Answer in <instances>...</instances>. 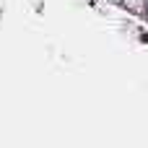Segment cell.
<instances>
[{
    "mask_svg": "<svg viewBox=\"0 0 148 148\" xmlns=\"http://www.w3.org/2000/svg\"><path fill=\"white\" fill-rule=\"evenodd\" d=\"M122 8L135 13V16H146V8H148V0H122Z\"/></svg>",
    "mask_w": 148,
    "mask_h": 148,
    "instance_id": "1",
    "label": "cell"
},
{
    "mask_svg": "<svg viewBox=\"0 0 148 148\" xmlns=\"http://www.w3.org/2000/svg\"><path fill=\"white\" fill-rule=\"evenodd\" d=\"M107 3H112V5H122V0H107Z\"/></svg>",
    "mask_w": 148,
    "mask_h": 148,
    "instance_id": "2",
    "label": "cell"
},
{
    "mask_svg": "<svg viewBox=\"0 0 148 148\" xmlns=\"http://www.w3.org/2000/svg\"><path fill=\"white\" fill-rule=\"evenodd\" d=\"M146 18H148V8H146Z\"/></svg>",
    "mask_w": 148,
    "mask_h": 148,
    "instance_id": "3",
    "label": "cell"
}]
</instances>
